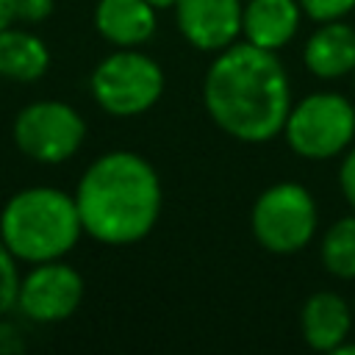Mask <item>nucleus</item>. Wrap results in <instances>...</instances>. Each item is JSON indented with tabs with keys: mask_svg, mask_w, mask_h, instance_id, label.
<instances>
[{
	"mask_svg": "<svg viewBox=\"0 0 355 355\" xmlns=\"http://www.w3.org/2000/svg\"><path fill=\"white\" fill-rule=\"evenodd\" d=\"M305 69L319 80H338L355 69V28L344 19L319 22L302 47Z\"/></svg>",
	"mask_w": 355,
	"mask_h": 355,
	"instance_id": "9d476101",
	"label": "nucleus"
},
{
	"mask_svg": "<svg viewBox=\"0 0 355 355\" xmlns=\"http://www.w3.org/2000/svg\"><path fill=\"white\" fill-rule=\"evenodd\" d=\"M302 8L297 0H247L241 11L244 42L277 53L300 31Z\"/></svg>",
	"mask_w": 355,
	"mask_h": 355,
	"instance_id": "9b49d317",
	"label": "nucleus"
},
{
	"mask_svg": "<svg viewBox=\"0 0 355 355\" xmlns=\"http://www.w3.org/2000/svg\"><path fill=\"white\" fill-rule=\"evenodd\" d=\"M352 83H355V69H352Z\"/></svg>",
	"mask_w": 355,
	"mask_h": 355,
	"instance_id": "b1692460",
	"label": "nucleus"
},
{
	"mask_svg": "<svg viewBox=\"0 0 355 355\" xmlns=\"http://www.w3.org/2000/svg\"><path fill=\"white\" fill-rule=\"evenodd\" d=\"M83 300V277L75 266L58 261L31 263L19 280L17 311L36 324L69 319Z\"/></svg>",
	"mask_w": 355,
	"mask_h": 355,
	"instance_id": "6e6552de",
	"label": "nucleus"
},
{
	"mask_svg": "<svg viewBox=\"0 0 355 355\" xmlns=\"http://www.w3.org/2000/svg\"><path fill=\"white\" fill-rule=\"evenodd\" d=\"M83 233L108 247H128L150 236L161 216V178L133 150L97 155L75 186Z\"/></svg>",
	"mask_w": 355,
	"mask_h": 355,
	"instance_id": "f03ea898",
	"label": "nucleus"
},
{
	"mask_svg": "<svg viewBox=\"0 0 355 355\" xmlns=\"http://www.w3.org/2000/svg\"><path fill=\"white\" fill-rule=\"evenodd\" d=\"M50 69V50L42 36L8 25L0 31V78L14 83H33Z\"/></svg>",
	"mask_w": 355,
	"mask_h": 355,
	"instance_id": "4468645a",
	"label": "nucleus"
},
{
	"mask_svg": "<svg viewBox=\"0 0 355 355\" xmlns=\"http://www.w3.org/2000/svg\"><path fill=\"white\" fill-rule=\"evenodd\" d=\"M322 266L338 280H355V214L336 219L319 247Z\"/></svg>",
	"mask_w": 355,
	"mask_h": 355,
	"instance_id": "2eb2a0df",
	"label": "nucleus"
},
{
	"mask_svg": "<svg viewBox=\"0 0 355 355\" xmlns=\"http://www.w3.org/2000/svg\"><path fill=\"white\" fill-rule=\"evenodd\" d=\"M241 0H178L180 36L200 53H219L241 36Z\"/></svg>",
	"mask_w": 355,
	"mask_h": 355,
	"instance_id": "1a4fd4ad",
	"label": "nucleus"
},
{
	"mask_svg": "<svg viewBox=\"0 0 355 355\" xmlns=\"http://www.w3.org/2000/svg\"><path fill=\"white\" fill-rule=\"evenodd\" d=\"M202 105L236 141L263 144L283 133L291 111L288 72L272 50L233 42L216 53L202 80Z\"/></svg>",
	"mask_w": 355,
	"mask_h": 355,
	"instance_id": "f257e3e1",
	"label": "nucleus"
},
{
	"mask_svg": "<svg viewBox=\"0 0 355 355\" xmlns=\"http://www.w3.org/2000/svg\"><path fill=\"white\" fill-rule=\"evenodd\" d=\"M319 211L313 194L294 180L272 183L258 194L250 214L255 241L275 255H294L305 250L316 233Z\"/></svg>",
	"mask_w": 355,
	"mask_h": 355,
	"instance_id": "423d86ee",
	"label": "nucleus"
},
{
	"mask_svg": "<svg viewBox=\"0 0 355 355\" xmlns=\"http://www.w3.org/2000/svg\"><path fill=\"white\" fill-rule=\"evenodd\" d=\"M19 261L14 252L3 244L0 239V316H6L11 308H17V294H19Z\"/></svg>",
	"mask_w": 355,
	"mask_h": 355,
	"instance_id": "dca6fc26",
	"label": "nucleus"
},
{
	"mask_svg": "<svg viewBox=\"0 0 355 355\" xmlns=\"http://www.w3.org/2000/svg\"><path fill=\"white\" fill-rule=\"evenodd\" d=\"M155 8L147 0H97L94 28L114 47H139L155 33Z\"/></svg>",
	"mask_w": 355,
	"mask_h": 355,
	"instance_id": "ddd939ff",
	"label": "nucleus"
},
{
	"mask_svg": "<svg viewBox=\"0 0 355 355\" xmlns=\"http://www.w3.org/2000/svg\"><path fill=\"white\" fill-rule=\"evenodd\" d=\"M147 3H150L155 11H164V8H175L178 0H147Z\"/></svg>",
	"mask_w": 355,
	"mask_h": 355,
	"instance_id": "5701e85b",
	"label": "nucleus"
},
{
	"mask_svg": "<svg viewBox=\"0 0 355 355\" xmlns=\"http://www.w3.org/2000/svg\"><path fill=\"white\" fill-rule=\"evenodd\" d=\"M280 136L305 161L336 158L355 141V105L338 92H313L291 103Z\"/></svg>",
	"mask_w": 355,
	"mask_h": 355,
	"instance_id": "39448f33",
	"label": "nucleus"
},
{
	"mask_svg": "<svg viewBox=\"0 0 355 355\" xmlns=\"http://www.w3.org/2000/svg\"><path fill=\"white\" fill-rule=\"evenodd\" d=\"M338 189L347 200V205L355 211V144H349L341 153V166H338Z\"/></svg>",
	"mask_w": 355,
	"mask_h": 355,
	"instance_id": "a211bd4d",
	"label": "nucleus"
},
{
	"mask_svg": "<svg viewBox=\"0 0 355 355\" xmlns=\"http://www.w3.org/2000/svg\"><path fill=\"white\" fill-rule=\"evenodd\" d=\"M333 352H336V355H355V344H352V341H341Z\"/></svg>",
	"mask_w": 355,
	"mask_h": 355,
	"instance_id": "4be33fe9",
	"label": "nucleus"
},
{
	"mask_svg": "<svg viewBox=\"0 0 355 355\" xmlns=\"http://www.w3.org/2000/svg\"><path fill=\"white\" fill-rule=\"evenodd\" d=\"M352 330V308L336 291H316L300 311V333L311 349L333 352Z\"/></svg>",
	"mask_w": 355,
	"mask_h": 355,
	"instance_id": "f8f14e48",
	"label": "nucleus"
},
{
	"mask_svg": "<svg viewBox=\"0 0 355 355\" xmlns=\"http://www.w3.org/2000/svg\"><path fill=\"white\" fill-rule=\"evenodd\" d=\"M53 0H17V19L22 22H44L53 14Z\"/></svg>",
	"mask_w": 355,
	"mask_h": 355,
	"instance_id": "6ab92c4d",
	"label": "nucleus"
},
{
	"mask_svg": "<svg viewBox=\"0 0 355 355\" xmlns=\"http://www.w3.org/2000/svg\"><path fill=\"white\" fill-rule=\"evenodd\" d=\"M17 19V0H0V31L14 25Z\"/></svg>",
	"mask_w": 355,
	"mask_h": 355,
	"instance_id": "412c9836",
	"label": "nucleus"
},
{
	"mask_svg": "<svg viewBox=\"0 0 355 355\" xmlns=\"http://www.w3.org/2000/svg\"><path fill=\"white\" fill-rule=\"evenodd\" d=\"M11 136L17 150L36 164L69 161L86 139V119L61 100H36L17 111Z\"/></svg>",
	"mask_w": 355,
	"mask_h": 355,
	"instance_id": "0eeeda50",
	"label": "nucleus"
},
{
	"mask_svg": "<svg viewBox=\"0 0 355 355\" xmlns=\"http://www.w3.org/2000/svg\"><path fill=\"white\" fill-rule=\"evenodd\" d=\"M22 349H25L22 333L0 316V355H14V352H22Z\"/></svg>",
	"mask_w": 355,
	"mask_h": 355,
	"instance_id": "aec40b11",
	"label": "nucleus"
},
{
	"mask_svg": "<svg viewBox=\"0 0 355 355\" xmlns=\"http://www.w3.org/2000/svg\"><path fill=\"white\" fill-rule=\"evenodd\" d=\"M83 236L75 197L55 186H28L0 208V239L19 263L58 261Z\"/></svg>",
	"mask_w": 355,
	"mask_h": 355,
	"instance_id": "7ed1b4c3",
	"label": "nucleus"
},
{
	"mask_svg": "<svg viewBox=\"0 0 355 355\" xmlns=\"http://www.w3.org/2000/svg\"><path fill=\"white\" fill-rule=\"evenodd\" d=\"M302 14L311 17L313 22H330V19H344L352 8L355 0H297Z\"/></svg>",
	"mask_w": 355,
	"mask_h": 355,
	"instance_id": "f3484780",
	"label": "nucleus"
},
{
	"mask_svg": "<svg viewBox=\"0 0 355 355\" xmlns=\"http://www.w3.org/2000/svg\"><path fill=\"white\" fill-rule=\"evenodd\" d=\"M164 69L155 58L136 47H116L89 78L94 103L111 116H139L164 94Z\"/></svg>",
	"mask_w": 355,
	"mask_h": 355,
	"instance_id": "20e7f679",
	"label": "nucleus"
}]
</instances>
